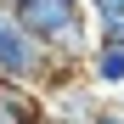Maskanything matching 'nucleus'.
Returning <instances> with one entry per match:
<instances>
[]
</instances>
